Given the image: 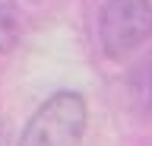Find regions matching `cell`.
<instances>
[{
	"instance_id": "cell-1",
	"label": "cell",
	"mask_w": 152,
	"mask_h": 146,
	"mask_svg": "<svg viewBox=\"0 0 152 146\" xmlns=\"http://www.w3.org/2000/svg\"><path fill=\"white\" fill-rule=\"evenodd\" d=\"M89 108L79 92H54L35 114L28 117L26 130L16 146H83Z\"/></svg>"
},
{
	"instance_id": "cell-2",
	"label": "cell",
	"mask_w": 152,
	"mask_h": 146,
	"mask_svg": "<svg viewBox=\"0 0 152 146\" xmlns=\"http://www.w3.org/2000/svg\"><path fill=\"white\" fill-rule=\"evenodd\" d=\"M152 38L149 0H104L98 13V41L111 60H121Z\"/></svg>"
},
{
	"instance_id": "cell-3",
	"label": "cell",
	"mask_w": 152,
	"mask_h": 146,
	"mask_svg": "<svg viewBox=\"0 0 152 146\" xmlns=\"http://www.w3.org/2000/svg\"><path fill=\"white\" fill-rule=\"evenodd\" d=\"M127 92H130V105L140 114H152V51L130 70Z\"/></svg>"
},
{
	"instance_id": "cell-4",
	"label": "cell",
	"mask_w": 152,
	"mask_h": 146,
	"mask_svg": "<svg viewBox=\"0 0 152 146\" xmlns=\"http://www.w3.org/2000/svg\"><path fill=\"white\" fill-rule=\"evenodd\" d=\"M19 41V10L13 3H0V54H10Z\"/></svg>"
},
{
	"instance_id": "cell-5",
	"label": "cell",
	"mask_w": 152,
	"mask_h": 146,
	"mask_svg": "<svg viewBox=\"0 0 152 146\" xmlns=\"http://www.w3.org/2000/svg\"><path fill=\"white\" fill-rule=\"evenodd\" d=\"M32 3H41V0H32Z\"/></svg>"
}]
</instances>
